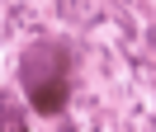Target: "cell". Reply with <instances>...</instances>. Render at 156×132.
<instances>
[{"label":"cell","instance_id":"6da1fadb","mask_svg":"<svg viewBox=\"0 0 156 132\" xmlns=\"http://www.w3.org/2000/svg\"><path fill=\"white\" fill-rule=\"evenodd\" d=\"M71 71H76V52L57 38H38L19 52V90L33 104V113L57 118L71 99Z\"/></svg>","mask_w":156,"mask_h":132},{"label":"cell","instance_id":"7a4b0ae2","mask_svg":"<svg viewBox=\"0 0 156 132\" xmlns=\"http://www.w3.org/2000/svg\"><path fill=\"white\" fill-rule=\"evenodd\" d=\"M0 132H29V123H24V113L5 104V109H0Z\"/></svg>","mask_w":156,"mask_h":132}]
</instances>
